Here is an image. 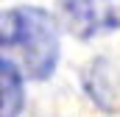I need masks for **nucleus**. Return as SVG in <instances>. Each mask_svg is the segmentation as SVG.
Returning <instances> with one entry per match:
<instances>
[{
    "label": "nucleus",
    "mask_w": 120,
    "mask_h": 117,
    "mask_svg": "<svg viewBox=\"0 0 120 117\" xmlns=\"http://www.w3.org/2000/svg\"><path fill=\"white\" fill-rule=\"evenodd\" d=\"M0 48L20 61L28 78H48L59 61V33L53 17L34 6L0 14Z\"/></svg>",
    "instance_id": "obj_1"
},
{
    "label": "nucleus",
    "mask_w": 120,
    "mask_h": 117,
    "mask_svg": "<svg viewBox=\"0 0 120 117\" xmlns=\"http://www.w3.org/2000/svg\"><path fill=\"white\" fill-rule=\"evenodd\" d=\"M64 25L78 39L120 28V0H59Z\"/></svg>",
    "instance_id": "obj_2"
},
{
    "label": "nucleus",
    "mask_w": 120,
    "mask_h": 117,
    "mask_svg": "<svg viewBox=\"0 0 120 117\" xmlns=\"http://www.w3.org/2000/svg\"><path fill=\"white\" fill-rule=\"evenodd\" d=\"M22 109V75L8 58H0V114H17Z\"/></svg>",
    "instance_id": "obj_3"
}]
</instances>
